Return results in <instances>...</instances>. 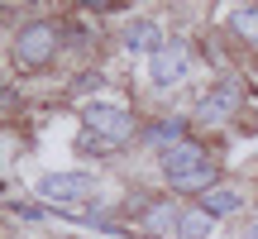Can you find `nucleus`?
Instances as JSON below:
<instances>
[{"instance_id":"obj_1","label":"nucleus","mask_w":258,"mask_h":239,"mask_svg":"<svg viewBox=\"0 0 258 239\" xmlns=\"http://www.w3.org/2000/svg\"><path fill=\"white\" fill-rule=\"evenodd\" d=\"M158 163H163V177H167L172 192H186V196L196 192V196H206L211 187H220V167L206 158V148L196 144V139H182V144L167 148Z\"/></svg>"},{"instance_id":"obj_2","label":"nucleus","mask_w":258,"mask_h":239,"mask_svg":"<svg viewBox=\"0 0 258 239\" xmlns=\"http://www.w3.org/2000/svg\"><path fill=\"white\" fill-rule=\"evenodd\" d=\"M82 125H86V134H96V139H82L86 153H110V148H120V144H129L139 134L134 115L124 105H110V101H91L82 110Z\"/></svg>"},{"instance_id":"obj_3","label":"nucleus","mask_w":258,"mask_h":239,"mask_svg":"<svg viewBox=\"0 0 258 239\" xmlns=\"http://www.w3.org/2000/svg\"><path fill=\"white\" fill-rule=\"evenodd\" d=\"M53 57H57V29L48 19H29L15 34V63L19 67H43Z\"/></svg>"},{"instance_id":"obj_4","label":"nucleus","mask_w":258,"mask_h":239,"mask_svg":"<svg viewBox=\"0 0 258 239\" xmlns=\"http://www.w3.org/2000/svg\"><path fill=\"white\" fill-rule=\"evenodd\" d=\"M191 63H196V57H191V43H186V38H172V43L148 63V82H153V86H177V82H186Z\"/></svg>"},{"instance_id":"obj_5","label":"nucleus","mask_w":258,"mask_h":239,"mask_svg":"<svg viewBox=\"0 0 258 239\" xmlns=\"http://www.w3.org/2000/svg\"><path fill=\"white\" fill-rule=\"evenodd\" d=\"M239 105H244V86L239 82H220V86H211V91L201 96L196 119H201V125H230V119L239 115Z\"/></svg>"},{"instance_id":"obj_6","label":"nucleus","mask_w":258,"mask_h":239,"mask_svg":"<svg viewBox=\"0 0 258 239\" xmlns=\"http://www.w3.org/2000/svg\"><path fill=\"white\" fill-rule=\"evenodd\" d=\"M38 192H43L48 201H82V196L96 192V182L86 172H43L38 177Z\"/></svg>"},{"instance_id":"obj_7","label":"nucleus","mask_w":258,"mask_h":239,"mask_svg":"<svg viewBox=\"0 0 258 239\" xmlns=\"http://www.w3.org/2000/svg\"><path fill=\"white\" fill-rule=\"evenodd\" d=\"M124 48H129L134 57H148V63H153V57L167 48L163 24H158V19H129V29H124Z\"/></svg>"},{"instance_id":"obj_8","label":"nucleus","mask_w":258,"mask_h":239,"mask_svg":"<svg viewBox=\"0 0 258 239\" xmlns=\"http://www.w3.org/2000/svg\"><path fill=\"white\" fill-rule=\"evenodd\" d=\"M177 215H182V206H172V201H153V206L144 211V220H139V230L153 234V239L177 234Z\"/></svg>"},{"instance_id":"obj_9","label":"nucleus","mask_w":258,"mask_h":239,"mask_svg":"<svg viewBox=\"0 0 258 239\" xmlns=\"http://www.w3.org/2000/svg\"><path fill=\"white\" fill-rule=\"evenodd\" d=\"M182 139H186V125H182V119H153V125L144 129V144L153 148L158 158H163L167 148H177Z\"/></svg>"},{"instance_id":"obj_10","label":"nucleus","mask_w":258,"mask_h":239,"mask_svg":"<svg viewBox=\"0 0 258 239\" xmlns=\"http://www.w3.org/2000/svg\"><path fill=\"white\" fill-rule=\"evenodd\" d=\"M201 211L211 215V220L234 215V211H244V192H239V187H211V192L201 196Z\"/></svg>"},{"instance_id":"obj_11","label":"nucleus","mask_w":258,"mask_h":239,"mask_svg":"<svg viewBox=\"0 0 258 239\" xmlns=\"http://www.w3.org/2000/svg\"><path fill=\"white\" fill-rule=\"evenodd\" d=\"M215 220L201 211V206H182V215H177V239H211Z\"/></svg>"},{"instance_id":"obj_12","label":"nucleus","mask_w":258,"mask_h":239,"mask_svg":"<svg viewBox=\"0 0 258 239\" xmlns=\"http://www.w3.org/2000/svg\"><path fill=\"white\" fill-rule=\"evenodd\" d=\"M230 29L244 38V43L258 48V5H234L230 10Z\"/></svg>"},{"instance_id":"obj_13","label":"nucleus","mask_w":258,"mask_h":239,"mask_svg":"<svg viewBox=\"0 0 258 239\" xmlns=\"http://www.w3.org/2000/svg\"><path fill=\"white\" fill-rule=\"evenodd\" d=\"M249 239H258V215H253V220H249Z\"/></svg>"}]
</instances>
